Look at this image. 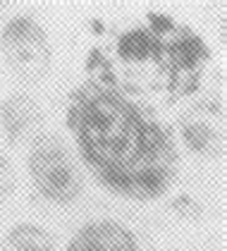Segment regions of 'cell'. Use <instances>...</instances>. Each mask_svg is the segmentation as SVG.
<instances>
[{
  "label": "cell",
  "mask_w": 227,
  "mask_h": 251,
  "mask_svg": "<svg viewBox=\"0 0 227 251\" xmlns=\"http://www.w3.org/2000/svg\"><path fill=\"white\" fill-rule=\"evenodd\" d=\"M65 120L81 168L108 192L153 201L175 184L177 139L153 105L86 75L67 100Z\"/></svg>",
  "instance_id": "obj_1"
},
{
  "label": "cell",
  "mask_w": 227,
  "mask_h": 251,
  "mask_svg": "<svg viewBox=\"0 0 227 251\" xmlns=\"http://www.w3.org/2000/svg\"><path fill=\"white\" fill-rule=\"evenodd\" d=\"M210 62L203 39L168 15H149L144 22L117 31L108 48H94L89 75L115 84L155 108L189 98Z\"/></svg>",
  "instance_id": "obj_2"
},
{
  "label": "cell",
  "mask_w": 227,
  "mask_h": 251,
  "mask_svg": "<svg viewBox=\"0 0 227 251\" xmlns=\"http://www.w3.org/2000/svg\"><path fill=\"white\" fill-rule=\"evenodd\" d=\"M26 173L36 194L53 206H72L84 194V168L57 134H41L29 144Z\"/></svg>",
  "instance_id": "obj_3"
},
{
  "label": "cell",
  "mask_w": 227,
  "mask_h": 251,
  "mask_svg": "<svg viewBox=\"0 0 227 251\" xmlns=\"http://www.w3.org/2000/svg\"><path fill=\"white\" fill-rule=\"evenodd\" d=\"M0 53L7 70L24 84L48 77L53 65V46L46 29L29 15H15L0 29Z\"/></svg>",
  "instance_id": "obj_4"
},
{
  "label": "cell",
  "mask_w": 227,
  "mask_h": 251,
  "mask_svg": "<svg viewBox=\"0 0 227 251\" xmlns=\"http://www.w3.org/2000/svg\"><path fill=\"white\" fill-rule=\"evenodd\" d=\"M175 139H179V144L191 155L203 160L220 158L225 149V113L220 103L201 100L189 105L177 120Z\"/></svg>",
  "instance_id": "obj_5"
},
{
  "label": "cell",
  "mask_w": 227,
  "mask_h": 251,
  "mask_svg": "<svg viewBox=\"0 0 227 251\" xmlns=\"http://www.w3.org/2000/svg\"><path fill=\"white\" fill-rule=\"evenodd\" d=\"M65 251H141L132 227L115 218H96L76 227Z\"/></svg>",
  "instance_id": "obj_6"
},
{
  "label": "cell",
  "mask_w": 227,
  "mask_h": 251,
  "mask_svg": "<svg viewBox=\"0 0 227 251\" xmlns=\"http://www.w3.org/2000/svg\"><path fill=\"white\" fill-rule=\"evenodd\" d=\"M43 113L38 100L24 91H17L0 103V129L12 146L31 144L41 134Z\"/></svg>",
  "instance_id": "obj_7"
},
{
  "label": "cell",
  "mask_w": 227,
  "mask_h": 251,
  "mask_svg": "<svg viewBox=\"0 0 227 251\" xmlns=\"http://www.w3.org/2000/svg\"><path fill=\"white\" fill-rule=\"evenodd\" d=\"M0 251H55V234L38 223H17L2 237Z\"/></svg>",
  "instance_id": "obj_8"
},
{
  "label": "cell",
  "mask_w": 227,
  "mask_h": 251,
  "mask_svg": "<svg viewBox=\"0 0 227 251\" xmlns=\"http://www.w3.org/2000/svg\"><path fill=\"white\" fill-rule=\"evenodd\" d=\"M15 184H17V175H15V168L10 163V158L0 151V203L5 199H10L12 192H15Z\"/></svg>",
  "instance_id": "obj_9"
},
{
  "label": "cell",
  "mask_w": 227,
  "mask_h": 251,
  "mask_svg": "<svg viewBox=\"0 0 227 251\" xmlns=\"http://www.w3.org/2000/svg\"><path fill=\"white\" fill-rule=\"evenodd\" d=\"M172 208L179 213V215H184L187 220H199V218L203 215V208H201L194 199H189V196H179V199H175Z\"/></svg>",
  "instance_id": "obj_10"
}]
</instances>
